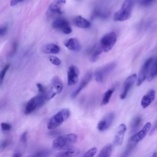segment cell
<instances>
[{
	"label": "cell",
	"instance_id": "1f68e13d",
	"mask_svg": "<svg viewBox=\"0 0 157 157\" xmlns=\"http://www.w3.org/2000/svg\"><path fill=\"white\" fill-rule=\"evenodd\" d=\"M49 61L50 63L55 66H59L61 63V61L59 58L55 56H49Z\"/></svg>",
	"mask_w": 157,
	"mask_h": 157
},
{
	"label": "cell",
	"instance_id": "3957f363",
	"mask_svg": "<svg viewBox=\"0 0 157 157\" xmlns=\"http://www.w3.org/2000/svg\"><path fill=\"white\" fill-rule=\"evenodd\" d=\"M71 112L69 109L64 108L61 109L50 118L47 124V129L52 130L59 126L64 121L69 118Z\"/></svg>",
	"mask_w": 157,
	"mask_h": 157
},
{
	"label": "cell",
	"instance_id": "f35d334b",
	"mask_svg": "<svg viewBox=\"0 0 157 157\" xmlns=\"http://www.w3.org/2000/svg\"><path fill=\"white\" fill-rule=\"evenodd\" d=\"M7 31V27L6 26H2L0 29V35L1 36H3Z\"/></svg>",
	"mask_w": 157,
	"mask_h": 157
},
{
	"label": "cell",
	"instance_id": "e575fe53",
	"mask_svg": "<svg viewBox=\"0 0 157 157\" xmlns=\"http://www.w3.org/2000/svg\"><path fill=\"white\" fill-rule=\"evenodd\" d=\"M37 87L38 88V91L39 93V94H44L47 91V89L41 83H37Z\"/></svg>",
	"mask_w": 157,
	"mask_h": 157
},
{
	"label": "cell",
	"instance_id": "30bf717a",
	"mask_svg": "<svg viewBox=\"0 0 157 157\" xmlns=\"http://www.w3.org/2000/svg\"><path fill=\"white\" fill-rule=\"evenodd\" d=\"M115 118V113L113 112L109 113L106 114L98 123L97 129L103 132L106 131L110 128Z\"/></svg>",
	"mask_w": 157,
	"mask_h": 157
},
{
	"label": "cell",
	"instance_id": "9c48e42d",
	"mask_svg": "<svg viewBox=\"0 0 157 157\" xmlns=\"http://www.w3.org/2000/svg\"><path fill=\"white\" fill-rule=\"evenodd\" d=\"M52 26L54 29L60 30L66 34H69L72 33V28L69 21L64 18H59L56 19L52 23Z\"/></svg>",
	"mask_w": 157,
	"mask_h": 157
},
{
	"label": "cell",
	"instance_id": "5b68a950",
	"mask_svg": "<svg viewBox=\"0 0 157 157\" xmlns=\"http://www.w3.org/2000/svg\"><path fill=\"white\" fill-rule=\"evenodd\" d=\"M115 62H111L104 66L97 68L94 72V79L97 82L102 83L104 81L109 74L116 67Z\"/></svg>",
	"mask_w": 157,
	"mask_h": 157
},
{
	"label": "cell",
	"instance_id": "ab89813d",
	"mask_svg": "<svg viewBox=\"0 0 157 157\" xmlns=\"http://www.w3.org/2000/svg\"><path fill=\"white\" fill-rule=\"evenodd\" d=\"M24 0H11L10 1V6H15L19 4L20 2H21Z\"/></svg>",
	"mask_w": 157,
	"mask_h": 157
},
{
	"label": "cell",
	"instance_id": "cb8c5ba5",
	"mask_svg": "<svg viewBox=\"0 0 157 157\" xmlns=\"http://www.w3.org/2000/svg\"><path fill=\"white\" fill-rule=\"evenodd\" d=\"M112 151V145L110 144L105 145L100 151L97 157H110Z\"/></svg>",
	"mask_w": 157,
	"mask_h": 157
},
{
	"label": "cell",
	"instance_id": "d590c367",
	"mask_svg": "<svg viewBox=\"0 0 157 157\" xmlns=\"http://www.w3.org/2000/svg\"><path fill=\"white\" fill-rule=\"evenodd\" d=\"M10 140L9 139H5L1 143V150L6 148L7 147H8L10 144Z\"/></svg>",
	"mask_w": 157,
	"mask_h": 157
},
{
	"label": "cell",
	"instance_id": "7c38bea8",
	"mask_svg": "<svg viewBox=\"0 0 157 157\" xmlns=\"http://www.w3.org/2000/svg\"><path fill=\"white\" fill-rule=\"evenodd\" d=\"M79 71L78 68L74 65H71L67 71V85L72 86L76 84L78 82Z\"/></svg>",
	"mask_w": 157,
	"mask_h": 157
},
{
	"label": "cell",
	"instance_id": "ba28073f",
	"mask_svg": "<svg viewBox=\"0 0 157 157\" xmlns=\"http://www.w3.org/2000/svg\"><path fill=\"white\" fill-rule=\"evenodd\" d=\"M151 123L147 122L140 131H139L138 132L133 134L130 137L129 140V142L137 144L138 142H139L145 137L147 134L151 131Z\"/></svg>",
	"mask_w": 157,
	"mask_h": 157
},
{
	"label": "cell",
	"instance_id": "ffe728a7",
	"mask_svg": "<svg viewBox=\"0 0 157 157\" xmlns=\"http://www.w3.org/2000/svg\"><path fill=\"white\" fill-rule=\"evenodd\" d=\"M73 21L74 25L80 28L86 29L91 26L90 22L80 15H78L75 17L74 18Z\"/></svg>",
	"mask_w": 157,
	"mask_h": 157
},
{
	"label": "cell",
	"instance_id": "74e56055",
	"mask_svg": "<svg viewBox=\"0 0 157 157\" xmlns=\"http://www.w3.org/2000/svg\"><path fill=\"white\" fill-rule=\"evenodd\" d=\"M155 0H142L140 4L143 6H150Z\"/></svg>",
	"mask_w": 157,
	"mask_h": 157
},
{
	"label": "cell",
	"instance_id": "44dd1931",
	"mask_svg": "<svg viewBox=\"0 0 157 157\" xmlns=\"http://www.w3.org/2000/svg\"><path fill=\"white\" fill-rule=\"evenodd\" d=\"M42 51L47 54H58L60 52V48L55 44H49L43 46Z\"/></svg>",
	"mask_w": 157,
	"mask_h": 157
},
{
	"label": "cell",
	"instance_id": "7bdbcfd3",
	"mask_svg": "<svg viewBox=\"0 0 157 157\" xmlns=\"http://www.w3.org/2000/svg\"><path fill=\"white\" fill-rule=\"evenodd\" d=\"M150 157H157V153H156V152H154V153L151 155V156Z\"/></svg>",
	"mask_w": 157,
	"mask_h": 157
},
{
	"label": "cell",
	"instance_id": "277c9868",
	"mask_svg": "<svg viewBox=\"0 0 157 157\" xmlns=\"http://www.w3.org/2000/svg\"><path fill=\"white\" fill-rule=\"evenodd\" d=\"M133 6V0H125L120 9L115 13L113 20L117 21H123L128 20L131 16Z\"/></svg>",
	"mask_w": 157,
	"mask_h": 157
},
{
	"label": "cell",
	"instance_id": "f1b7e54d",
	"mask_svg": "<svg viewBox=\"0 0 157 157\" xmlns=\"http://www.w3.org/2000/svg\"><path fill=\"white\" fill-rule=\"evenodd\" d=\"M156 75H157V62L153 66V67H151L150 72V73L148 74V76L147 77V80L148 81L152 80Z\"/></svg>",
	"mask_w": 157,
	"mask_h": 157
},
{
	"label": "cell",
	"instance_id": "52a82bcc",
	"mask_svg": "<svg viewBox=\"0 0 157 157\" xmlns=\"http://www.w3.org/2000/svg\"><path fill=\"white\" fill-rule=\"evenodd\" d=\"M153 61H154V58L150 57L148 58L142 65L137 77V86L141 85L142 83L145 81V80L147 78L148 74L150 72V69L151 67Z\"/></svg>",
	"mask_w": 157,
	"mask_h": 157
},
{
	"label": "cell",
	"instance_id": "b9f144b4",
	"mask_svg": "<svg viewBox=\"0 0 157 157\" xmlns=\"http://www.w3.org/2000/svg\"><path fill=\"white\" fill-rule=\"evenodd\" d=\"M12 157H21V153L20 152H16L13 154Z\"/></svg>",
	"mask_w": 157,
	"mask_h": 157
},
{
	"label": "cell",
	"instance_id": "4316f807",
	"mask_svg": "<svg viewBox=\"0 0 157 157\" xmlns=\"http://www.w3.org/2000/svg\"><path fill=\"white\" fill-rule=\"evenodd\" d=\"M50 151L47 150H40L36 153L29 156L28 157H48L50 155Z\"/></svg>",
	"mask_w": 157,
	"mask_h": 157
},
{
	"label": "cell",
	"instance_id": "4dcf8cb0",
	"mask_svg": "<svg viewBox=\"0 0 157 157\" xmlns=\"http://www.w3.org/2000/svg\"><path fill=\"white\" fill-rule=\"evenodd\" d=\"M10 67V64H6L4 67L2 69L1 71V74H0V79H1V84H2V81H3V79L6 75V74L7 71V70L9 69Z\"/></svg>",
	"mask_w": 157,
	"mask_h": 157
},
{
	"label": "cell",
	"instance_id": "83f0119b",
	"mask_svg": "<svg viewBox=\"0 0 157 157\" xmlns=\"http://www.w3.org/2000/svg\"><path fill=\"white\" fill-rule=\"evenodd\" d=\"M136 144H134L133 143H131L129 142L128 146L126 147L125 150L124 151V152L122 153L121 156L120 157H128V156L129 155V154L131 153V151L132 150V149L134 148V147L136 146Z\"/></svg>",
	"mask_w": 157,
	"mask_h": 157
},
{
	"label": "cell",
	"instance_id": "2e32d148",
	"mask_svg": "<svg viewBox=\"0 0 157 157\" xmlns=\"http://www.w3.org/2000/svg\"><path fill=\"white\" fill-rule=\"evenodd\" d=\"M155 98V91L153 89L150 90L145 95L143 96L140 101L142 108L145 109L148 107Z\"/></svg>",
	"mask_w": 157,
	"mask_h": 157
},
{
	"label": "cell",
	"instance_id": "d4e9b609",
	"mask_svg": "<svg viewBox=\"0 0 157 157\" xmlns=\"http://www.w3.org/2000/svg\"><path fill=\"white\" fill-rule=\"evenodd\" d=\"M109 15V12L107 11L101 10L100 9H95L93 13L91 18L94 19L96 18H107Z\"/></svg>",
	"mask_w": 157,
	"mask_h": 157
},
{
	"label": "cell",
	"instance_id": "7402d4cb",
	"mask_svg": "<svg viewBox=\"0 0 157 157\" xmlns=\"http://www.w3.org/2000/svg\"><path fill=\"white\" fill-rule=\"evenodd\" d=\"M103 52L100 44L95 45L90 51V60L91 62H94L96 61L101 55V53Z\"/></svg>",
	"mask_w": 157,
	"mask_h": 157
},
{
	"label": "cell",
	"instance_id": "8d00e7d4",
	"mask_svg": "<svg viewBox=\"0 0 157 157\" xmlns=\"http://www.w3.org/2000/svg\"><path fill=\"white\" fill-rule=\"evenodd\" d=\"M27 134H28V132L27 131H25L20 136V140L22 143H26L27 142Z\"/></svg>",
	"mask_w": 157,
	"mask_h": 157
},
{
	"label": "cell",
	"instance_id": "8fae6325",
	"mask_svg": "<svg viewBox=\"0 0 157 157\" xmlns=\"http://www.w3.org/2000/svg\"><path fill=\"white\" fill-rule=\"evenodd\" d=\"M137 80V74H133L129 76H128L125 80L123 85V90L122 93H121L120 97L121 99H124L127 96L130 89L135 83V82Z\"/></svg>",
	"mask_w": 157,
	"mask_h": 157
},
{
	"label": "cell",
	"instance_id": "e0dca14e",
	"mask_svg": "<svg viewBox=\"0 0 157 157\" xmlns=\"http://www.w3.org/2000/svg\"><path fill=\"white\" fill-rule=\"evenodd\" d=\"M50 89L54 96L56 94H60L62 92L63 90V83L58 76H55L52 78V86Z\"/></svg>",
	"mask_w": 157,
	"mask_h": 157
},
{
	"label": "cell",
	"instance_id": "836d02e7",
	"mask_svg": "<svg viewBox=\"0 0 157 157\" xmlns=\"http://www.w3.org/2000/svg\"><path fill=\"white\" fill-rule=\"evenodd\" d=\"M1 129L4 131H9L12 129V125L8 123L3 122L1 124Z\"/></svg>",
	"mask_w": 157,
	"mask_h": 157
},
{
	"label": "cell",
	"instance_id": "6da1fadb",
	"mask_svg": "<svg viewBox=\"0 0 157 157\" xmlns=\"http://www.w3.org/2000/svg\"><path fill=\"white\" fill-rule=\"evenodd\" d=\"M53 98L52 94L50 93V89L47 90L45 93L39 94L37 96L33 97L29 101L27 102L24 112L26 115H29L37 109L41 107L45 104V103Z\"/></svg>",
	"mask_w": 157,
	"mask_h": 157
},
{
	"label": "cell",
	"instance_id": "9a60e30c",
	"mask_svg": "<svg viewBox=\"0 0 157 157\" xmlns=\"http://www.w3.org/2000/svg\"><path fill=\"white\" fill-rule=\"evenodd\" d=\"M80 153V150L76 147H69L60 152L58 153L55 157H74L77 156Z\"/></svg>",
	"mask_w": 157,
	"mask_h": 157
},
{
	"label": "cell",
	"instance_id": "d6986e66",
	"mask_svg": "<svg viewBox=\"0 0 157 157\" xmlns=\"http://www.w3.org/2000/svg\"><path fill=\"white\" fill-rule=\"evenodd\" d=\"M66 0H56L53 3H52L49 7L48 11L51 13L61 14L62 10L61 6L66 3Z\"/></svg>",
	"mask_w": 157,
	"mask_h": 157
},
{
	"label": "cell",
	"instance_id": "ac0fdd59",
	"mask_svg": "<svg viewBox=\"0 0 157 157\" xmlns=\"http://www.w3.org/2000/svg\"><path fill=\"white\" fill-rule=\"evenodd\" d=\"M64 44L67 48L74 52H79L81 50V45L75 38H70L66 40Z\"/></svg>",
	"mask_w": 157,
	"mask_h": 157
},
{
	"label": "cell",
	"instance_id": "603a6c76",
	"mask_svg": "<svg viewBox=\"0 0 157 157\" xmlns=\"http://www.w3.org/2000/svg\"><path fill=\"white\" fill-rule=\"evenodd\" d=\"M142 122V119L140 116H136L132 120L130 124V131L132 132L136 131L140 126Z\"/></svg>",
	"mask_w": 157,
	"mask_h": 157
},
{
	"label": "cell",
	"instance_id": "8992f818",
	"mask_svg": "<svg viewBox=\"0 0 157 157\" xmlns=\"http://www.w3.org/2000/svg\"><path fill=\"white\" fill-rule=\"evenodd\" d=\"M117 41V34L110 32L103 36L100 41V45L104 52H109L114 46Z\"/></svg>",
	"mask_w": 157,
	"mask_h": 157
},
{
	"label": "cell",
	"instance_id": "d6a6232c",
	"mask_svg": "<svg viewBox=\"0 0 157 157\" xmlns=\"http://www.w3.org/2000/svg\"><path fill=\"white\" fill-rule=\"evenodd\" d=\"M17 47H18L17 42L16 41H14L12 44L11 50H10V51L9 52V56H12L15 55V53H16L17 50Z\"/></svg>",
	"mask_w": 157,
	"mask_h": 157
},
{
	"label": "cell",
	"instance_id": "f546056e",
	"mask_svg": "<svg viewBox=\"0 0 157 157\" xmlns=\"http://www.w3.org/2000/svg\"><path fill=\"white\" fill-rule=\"evenodd\" d=\"M97 152V148L94 147L90 148L82 157H94Z\"/></svg>",
	"mask_w": 157,
	"mask_h": 157
},
{
	"label": "cell",
	"instance_id": "5bb4252c",
	"mask_svg": "<svg viewBox=\"0 0 157 157\" xmlns=\"http://www.w3.org/2000/svg\"><path fill=\"white\" fill-rule=\"evenodd\" d=\"M93 77V74L91 72L89 71L87 72L85 75L83 76V77L82 78L81 82L79 85V86L77 87V88L72 93L71 97L72 98H75L77 97V96L79 94V93L86 86V85L90 82V81L91 80V78Z\"/></svg>",
	"mask_w": 157,
	"mask_h": 157
},
{
	"label": "cell",
	"instance_id": "4fadbf2b",
	"mask_svg": "<svg viewBox=\"0 0 157 157\" xmlns=\"http://www.w3.org/2000/svg\"><path fill=\"white\" fill-rule=\"evenodd\" d=\"M126 129V126L124 123H121L118 126L113 139V144L115 145L119 146L122 144Z\"/></svg>",
	"mask_w": 157,
	"mask_h": 157
},
{
	"label": "cell",
	"instance_id": "484cf974",
	"mask_svg": "<svg viewBox=\"0 0 157 157\" xmlns=\"http://www.w3.org/2000/svg\"><path fill=\"white\" fill-rule=\"evenodd\" d=\"M113 93V90L112 89H109L105 91V93L104 94L103 98L102 99V102H101L102 105H105L109 102Z\"/></svg>",
	"mask_w": 157,
	"mask_h": 157
},
{
	"label": "cell",
	"instance_id": "60d3db41",
	"mask_svg": "<svg viewBox=\"0 0 157 157\" xmlns=\"http://www.w3.org/2000/svg\"><path fill=\"white\" fill-rule=\"evenodd\" d=\"M156 129H157V120L155 123L154 126L153 127H151V131H150V134H152Z\"/></svg>",
	"mask_w": 157,
	"mask_h": 157
},
{
	"label": "cell",
	"instance_id": "7a4b0ae2",
	"mask_svg": "<svg viewBox=\"0 0 157 157\" xmlns=\"http://www.w3.org/2000/svg\"><path fill=\"white\" fill-rule=\"evenodd\" d=\"M77 140V136L74 133L61 135L55 139L52 142V147L56 150H63L73 144Z\"/></svg>",
	"mask_w": 157,
	"mask_h": 157
}]
</instances>
